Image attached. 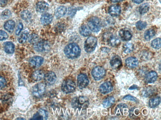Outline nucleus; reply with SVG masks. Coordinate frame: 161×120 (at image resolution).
I'll return each instance as SVG.
<instances>
[{"instance_id":"obj_35","label":"nucleus","mask_w":161,"mask_h":120,"mask_svg":"<svg viewBox=\"0 0 161 120\" xmlns=\"http://www.w3.org/2000/svg\"><path fill=\"white\" fill-rule=\"evenodd\" d=\"M39 40V37L38 35L33 34L30 35L28 37V41L31 44H35L37 43Z\"/></svg>"},{"instance_id":"obj_38","label":"nucleus","mask_w":161,"mask_h":120,"mask_svg":"<svg viewBox=\"0 0 161 120\" xmlns=\"http://www.w3.org/2000/svg\"><path fill=\"white\" fill-rule=\"evenodd\" d=\"M147 25L146 22L140 21L136 24L137 28L139 30H141L145 29Z\"/></svg>"},{"instance_id":"obj_14","label":"nucleus","mask_w":161,"mask_h":120,"mask_svg":"<svg viewBox=\"0 0 161 120\" xmlns=\"http://www.w3.org/2000/svg\"><path fill=\"white\" fill-rule=\"evenodd\" d=\"M43 61L44 59L43 57L39 56H35L30 59L29 63L32 66L38 68L42 65Z\"/></svg>"},{"instance_id":"obj_49","label":"nucleus","mask_w":161,"mask_h":120,"mask_svg":"<svg viewBox=\"0 0 161 120\" xmlns=\"http://www.w3.org/2000/svg\"><path fill=\"white\" fill-rule=\"evenodd\" d=\"M103 51L105 52H108L109 51V49L107 48H103Z\"/></svg>"},{"instance_id":"obj_33","label":"nucleus","mask_w":161,"mask_h":120,"mask_svg":"<svg viewBox=\"0 0 161 120\" xmlns=\"http://www.w3.org/2000/svg\"><path fill=\"white\" fill-rule=\"evenodd\" d=\"M109 42L110 43L111 45L113 47H118L121 43L119 39L115 36H113Z\"/></svg>"},{"instance_id":"obj_41","label":"nucleus","mask_w":161,"mask_h":120,"mask_svg":"<svg viewBox=\"0 0 161 120\" xmlns=\"http://www.w3.org/2000/svg\"><path fill=\"white\" fill-rule=\"evenodd\" d=\"M123 99L124 100L133 101L134 102L136 103L138 102V100L137 98L130 95H127L124 96L123 97Z\"/></svg>"},{"instance_id":"obj_37","label":"nucleus","mask_w":161,"mask_h":120,"mask_svg":"<svg viewBox=\"0 0 161 120\" xmlns=\"http://www.w3.org/2000/svg\"><path fill=\"white\" fill-rule=\"evenodd\" d=\"M21 16L23 19L24 20H29L32 17L31 13L28 11L24 10L21 13Z\"/></svg>"},{"instance_id":"obj_12","label":"nucleus","mask_w":161,"mask_h":120,"mask_svg":"<svg viewBox=\"0 0 161 120\" xmlns=\"http://www.w3.org/2000/svg\"><path fill=\"white\" fill-rule=\"evenodd\" d=\"M110 64L113 69L114 70L119 69L122 65V59L118 55H115L111 59Z\"/></svg>"},{"instance_id":"obj_9","label":"nucleus","mask_w":161,"mask_h":120,"mask_svg":"<svg viewBox=\"0 0 161 120\" xmlns=\"http://www.w3.org/2000/svg\"><path fill=\"white\" fill-rule=\"evenodd\" d=\"M43 78L45 84L51 86L54 84L57 80V76L54 72L49 71L44 75Z\"/></svg>"},{"instance_id":"obj_7","label":"nucleus","mask_w":161,"mask_h":120,"mask_svg":"<svg viewBox=\"0 0 161 120\" xmlns=\"http://www.w3.org/2000/svg\"><path fill=\"white\" fill-rule=\"evenodd\" d=\"M50 44L46 41L38 42L34 46L35 50L41 53L47 52L50 50Z\"/></svg>"},{"instance_id":"obj_20","label":"nucleus","mask_w":161,"mask_h":120,"mask_svg":"<svg viewBox=\"0 0 161 120\" xmlns=\"http://www.w3.org/2000/svg\"><path fill=\"white\" fill-rule=\"evenodd\" d=\"M49 8L48 4L44 2H39L36 5V10L39 12L43 13L47 11Z\"/></svg>"},{"instance_id":"obj_31","label":"nucleus","mask_w":161,"mask_h":120,"mask_svg":"<svg viewBox=\"0 0 161 120\" xmlns=\"http://www.w3.org/2000/svg\"><path fill=\"white\" fill-rule=\"evenodd\" d=\"M150 6L148 3H145L141 5L139 8V12L140 14H144L149 10Z\"/></svg>"},{"instance_id":"obj_36","label":"nucleus","mask_w":161,"mask_h":120,"mask_svg":"<svg viewBox=\"0 0 161 120\" xmlns=\"http://www.w3.org/2000/svg\"><path fill=\"white\" fill-rule=\"evenodd\" d=\"M161 39L156 38L152 42L151 45L152 47L155 49H159L161 48Z\"/></svg>"},{"instance_id":"obj_4","label":"nucleus","mask_w":161,"mask_h":120,"mask_svg":"<svg viewBox=\"0 0 161 120\" xmlns=\"http://www.w3.org/2000/svg\"><path fill=\"white\" fill-rule=\"evenodd\" d=\"M46 90V85L43 83H39L33 87L32 90V94L35 97L40 98L45 94Z\"/></svg>"},{"instance_id":"obj_32","label":"nucleus","mask_w":161,"mask_h":120,"mask_svg":"<svg viewBox=\"0 0 161 120\" xmlns=\"http://www.w3.org/2000/svg\"><path fill=\"white\" fill-rule=\"evenodd\" d=\"M155 35V32L153 29L147 30L144 34V38L147 41H150Z\"/></svg>"},{"instance_id":"obj_23","label":"nucleus","mask_w":161,"mask_h":120,"mask_svg":"<svg viewBox=\"0 0 161 120\" xmlns=\"http://www.w3.org/2000/svg\"><path fill=\"white\" fill-rule=\"evenodd\" d=\"M4 48L5 51L8 54H12L15 51L14 45L11 42H5L4 44Z\"/></svg>"},{"instance_id":"obj_45","label":"nucleus","mask_w":161,"mask_h":120,"mask_svg":"<svg viewBox=\"0 0 161 120\" xmlns=\"http://www.w3.org/2000/svg\"><path fill=\"white\" fill-rule=\"evenodd\" d=\"M65 28V26L62 24H59L56 27V30L58 32L62 31L64 30Z\"/></svg>"},{"instance_id":"obj_25","label":"nucleus","mask_w":161,"mask_h":120,"mask_svg":"<svg viewBox=\"0 0 161 120\" xmlns=\"http://www.w3.org/2000/svg\"><path fill=\"white\" fill-rule=\"evenodd\" d=\"M115 99L113 96L107 97L103 101V107L106 108L110 107L115 103Z\"/></svg>"},{"instance_id":"obj_21","label":"nucleus","mask_w":161,"mask_h":120,"mask_svg":"<svg viewBox=\"0 0 161 120\" xmlns=\"http://www.w3.org/2000/svg\"><path fill=\"white\" fill-rule=\"evenodd\" d=\"M44 74L43 72L41 70L35 71L32 73V78L35 81L41 80L44 78Z\"/></svg>"},{"instance_id":"obj_27","label":"nucleus","mask_w":161,"mask_h":120,"mask_svg":"<svg viewBox=\"0 0 161 120\" xmlns=\"http://www.w3.org/2000/svg\"><path fill=\"white\" fill-rule=\"evenodd\" d=\"M156 90L155 88L148 87L142 91V95L145 97H148L152 96L155 93Z\"/></svg>"},{"instance_id":"obj_1","label":"nucleus","mask_w":161,"mask_h":120,"mask_svg":"<svg viewBox=\"0 0 161 120\" xmlns=\"http://www.w3.org/2000/svg\"><path fill=\"white\" fill-rule=\"evenodd\" d=\"M64 52L66 56L70 59L78 58L81 53L79 46L75 43H70L66 45Z\"/></svg>"},{"instance_id":"obj_44","label":"nucleus","mask_w":161,"mask_h":120,"mask_svg":"<svg viewBox=\"0 0 161 120\" xmlns=\"http://www.w3.org/2000/svg\"><path fill=\"white\" fill-rule=\"evenodd\" d=\"M23 28V25L22 23H20L17 26L16 31V34L17 35H19L21 33Z\"/></svg>"},{"instance_id":"obj_18","label":"nucleus","mask_w":161,"mask_h":120,"mask_svg":"<svg viewBox=\"0 0 161 120\" xmlns=\"http://www.w3.org/2000/svg\"><path fill=\"white\" fill-rule=\"evenodd\" d=\"M121 12V8L118 5H113L111 6L109 9V14L113 17L119 16Z\"/></svg>"},{"instance_id":"obj_26","label":"nucleus","mask_w":161,"mask_h":120,"mask_svg":"<svg viewBox=\"0 0 161 120\" xmlns=\"http://www.w3.org/2000/svg\"><path fill=\"white\" fill-rule=\"evenodd\" d=\"M160 102V97L159 96L150 99L149 106L151 108H154L159 105Z\"/></svg>"},{"instance_id":"obj_42","label":"nucleus","mask_w":161,"mask_h":120,"mask_svg":"<svg viewBox=\"0 0 161 120\" xmlns=\"http://www.w3.org/2000/svg\"><path fill=\"white\" fill-rule=\"evenodd\" d=\"M7 84L6 79L3 77L0 76V89H2L5 87Z\"/></svg>"},{"instance_id":"obj_50","label":"nucleus","mask_w":161,"mask_h":120,"mask_svg":"<svg viewBox=\"0 0 161 120\" xmlns=\"http://www.w3.org/2000/svg\"><path fill=\"white\" fill-rule=\"evenodd\" d=\"M122 0H111V1L114 3L119 2L122 1Z\"/></svg>"},{"instance_id":"obj_5","label":"nucleus","mask_w":161,"mask_h":120,"mask_svg":"<svg viewBox=\"0 0 161 120\" xmlns=\"http://www.w3.org/2000/svg\"><path fill=\"white\" fill-rule=\"evenodd\" d=\"M76 88L75 82L70 79H67L62 83L61 90L64 93L69 94L75 91Z\"/></svg>"},{"instance_id":"obj_29","label":"nucleus","mask_w":161,"mask_h":120,"mask_svg":"<svg viewBox=\"0 0 161 120\" xmlns=\"http://www.w3.org/2000/svg\"><path fill=\"white\" fill-rule=\"evenodd\" d=\"M134 45L133 44L128 43L125 44L123 46V52L126 54L131 53L133 50Z\"/></svg>"},{"instance_id":"obj_24","label":"nucleus","mask_w":161,"mask_h":120,"mask_svg":"<svg viewBox=\"0 0 161 120\" xmlns=\"http://www.w3.org/2000/svg\"><path fill=\"white\" fill-rule=\"evenodd\" d=\"M67 12V8L65 6H60L56 9L55 15L57 18H59L63 16Z\"/></svg>"},{"instance_id":"obj_22","label":"nucleus","mask_w":161,"mask_h":120,"mask_svg":"<svg viewBox=\"0 0 161 120\" xmlns=\"http://www.w3.org/2000/svg\"><path fill=\"white\" fill-rule=\"evenodd\" d=\"M53 19L52 16L49 13L43 14L41 17V21L42 23L44 25L50 23Z\"/></svg>"},{"instance_id":"obj_47","label":"nucleus","mask_w":161,"mask_h":120,"mask_svg":"<svg viewBox=\"0 0 161 120\" xmlns=\"http://www.w3.org/2000/svg\"><path fill=\"white\" fill-rule=\"evenodd\" d=\"M139 89V87L137 85L134 84L131 86L129 88V90H138Z\"/></svg>"},{"instance_id":"obj_19","label":"nucleus","mask_w":161,"mask_h":120,"mask_svg":"<svg viewBox=\"0 0 161 120\" xmlns=\"http://www.w3.org/2000/svg\"><path fill=\"white\" fill-rule=\"evenodd\" d=\"M119 35L121 39L125 41H130L132 37L130 32L125 29L120 30L119 32Z\"/></svg>"},{"instance_id":"obj_16","label":"nucleus","mask_w":161,"mask_h":120,"mask_svg":"<svg viewBox=\"0 0 161 120\" xmlns=\"http://www.w3.org/2000/svg\"><path fill=\"white\" fill-rule=\"evenodd\" d=\"M125 63L127 67L130 68H134L138 66L139 62L136 58L130 57L125 60Z\"/></svg>"},{"instance_id":"obj_2","label":"nucleus","mask_w":161,"mask_h":120,"mask_svg":"<svg viewBox=\"0 0 161 120\" xmlns=\"http://www.w3.org/2000/svg\"><path fill=\"white\" fill-rule=\"evenodd\" d=\"M71 105L75 109H78L80 111L84 110L89 106V100L87 97L84 96L76 97L73 99Z\"/></svg>"},{"instance_id":"obj_40","label":"nucleus","mask_w":161,"mask_h":120,"mask_svg":"<svg viewBox=\"0 0 161 120\" xmlns=\"http://www.w3.org/2000/svg\"><path fill=\"white\" fill-rule=\"evenodd\" d=\"M12 15V13L11 11L6 9L4 10L2 13L1 16L3 19H6L10 18Z\"/></svg>"},{"instance_id":"obj_17","label":"nucleus","mask_w":161,"mask_h":120,"mask_svg":"<svg viewBox=\"0 0 161 120\" xmlns=\"http://www.w3.org/2000/svg\"><path fill=\"white\" fill-rule=\"evenodd\" d=\"M128 108L126 104L123 103L119 104L115 108V114L118 116H122L125 112L127 111Z\"/></svg>"},{"instance_id":"obj_43","label":"nucleus","mask_w":161,"mask_h":120,"mask_svg":"<svg viewBox=\"0 0 161 120\" xmlns=\"http://www.w3.org/2000/svg\"><path fill=\"white\" fill-rule=\"evenodd\" d=\"M8 37L7 34L4 31L0 30V41H3Z\"/></svg>"},{"instance_id":"obj_13","label":"nucleus","mask_w":161,"mask_h":120,"mask_svg":"<svg viewBox=\"0 0 161 120\" xmlns=\"http://www.w3.org/2000/svg\"><path fill=\"white\" fill-rule=\"evenodd\" d=\"M48 117V113L47 111L43 109H40L35 114L31 120H47Z\"/></svg>"},{"instance_id":"obj_48","label":"nucleus","mask_w":161,"mask_h":120,"mask_svg":"<svg viewBox=\"0 0 161 120\" xmlns=\"http://www.w3.org/2000/svg\"><path fill=\"white\" fill-rule=\"evenodd\" d=\"M132 1L135 3L139 4L144 1V0H132Z\"/></svg>"},{"instance_id":"obj_15","label":"nucleus","mask_w":161,"mask_h":120,"mask_svg":"<svg viewBox=\"0 0 161 120\" xmlns=\"http://www.w3.org/2000/svg\"><path fill=\"white\" fill-rule=\"evenodd\" d=\"M158 75L157 72L154 71L148 72L145 76V81L148 84H151L155 82L157 79Z\"/></svg>"},{"instance_id":"obj_8","label":"nucleus","mask_w":161,"mask_h":120,"mask_svg":"<svg viewBox=\"0 0 161 120\" xmlns=\"http://www.w3.org/2000/svg\"><path fill=\"white\" fill-rule=\"evenodd\" d=\"M106 72V71L103 68L97 66L93 69L92 74L94 79L98 81L101 79L105 76Z\"/></svg>"},{"instance_id":"obj_30","label":"nucleus","mask_w":161,"mask_h":120,"mask_svg":"<svg viewBox=\"0 0 161 120\" xmlns=\"http://www.w3.org/2000/svg\"><path fill=\"white\" fill-rule=\"evenodd\" d=\"M79 32L80 34L85 37L88 36L91 34L90 30L85 25H83L80 26L79 29Z\"/></svg>"},{"instance_id":"obj_6","label":"nucleus","mask_w":161,"mask_h":120,"mask_svg":"<svg viewBox=\"0 0 161 120\" xmlns=\"http://www.w3.org/2000/svg\"><path fill=\"white\" fill-rule=\"evenodd\" d=\"M97 39L95 37H90L85 41L84 45L85 51L88 53L93 52L95 49L97 44Z\"/></svg>"},{"instance_id":"obj_11","label":"nucleus","mask_w":161,"mask_h":120,"mask_svg":"<svg viewBox=\"0 0 161 120\" xmlns=\"http://www.w3.org/2000/svg\"><path fill=\"white\" fill-rule=\"evenodd\" d=\"M113 86L110 81H107L101 84L99 87V90L101 93L104 95L108 94L112 91Z\"/></svg>"},{"instance_id":"obj_39","label":"nucleus","mask_w":161,"mask_h":120,"mask_svg":"<svg viewBox=\"0 0 161 120\" xmlns=\"http://www.w3.org/2000/svg\"><path fill=\"white\" fill-rule=\"evenodd\" d=\"M113 36L112 33L107 32L104 33L103 35V39L104 41L109 42Z\"/></svg>"},{"instance_id":"obj_10","label":"nucleus","mask_w":161,"mask_h":120,"mask_svg":"<svg viewBox=\"0 0 161 120\" xmlns=\"http://www.w3.org/2000/svg\"><path fill=\"white\" fill-rule=\"evenodd\" d=\"M77 84L80 89L86 88L89 84V81L87 76L84 73H80L77 77Z\"/></svg>"},{"instance_id":"obj_28","label":"nucleus","mask_w":161,"mask_h":120,"mask_svg":"<svg viewBox=\"0 0 161 120\" xmlns=\"http://www.w3.org/2000/svg\"><path fill=\"white\" fill-rule=\"evenodd\" d=\"M15 26V22L12 20H9L5 23L4 25L5 29L10 33H12Z\"/></svg>"},{"instance_id":"obj_3","label":"nucleus","mask_w":161,"mask_h":120,"mask_svg":"<svg viewBox=\"0 0 161 120\" xmlns=\"http://www.w3.org/2000/svg\"><path fill=\"white\" fill-rule=\"evenodd\" d=\"M88 25L90 30L94 32H97L101 30L102 26V23L99 18L93 17L89 20Z\"/></svg>"},{"instance_id":"obj_46","label":"nucleus","mask_w":161,"mask_h":120,"mask_svg":"<svg viewBox=\"0 0 161 120\" xmlns=\"http://www.w3.org/2000/svg\"><path fill=\"white\" fill-rule=\"evenodd\" d=\"M8 0H0V5L2 7H4L7 4Z\"/></svg>"},{"instance_id":"obj_34","label":"nucleus","mask_w":161,"mask_h":120,"mask_svg":"<svg viewBox=\"0 0 161 120\" xmlns=\"http://www.w3.org/2000/svg\"><path fill=\"white\" fill-rule=\"evenodd\" d=\"M28 35V32L27 31H25L22 33L19 36L18 41L20 43H24L27 40Z\"/></svg>"}]
</instances>
